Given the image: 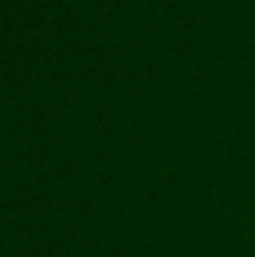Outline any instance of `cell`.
Wrapping results in <instances>:
<instances>
[]
</instances>
